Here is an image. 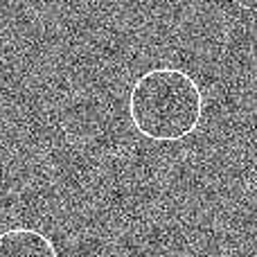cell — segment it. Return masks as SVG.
Wrapping results in <instances>:
<instances>
[{
	"mask_svg": "<svg viewBox=\"0 0 257 257\" xmlns=\"http://www.w3.org/2000/svg\"><path fill=\"white\" fill-rule=\"evenodd\" d=\"M203 115L199 84L178 68H151L128 93V117L140 136L154 142H178L194 133Z\"/></svg>",
	"mask_w": 257,
	"mask_h": 257,
	"instance_id": "6da1fadb",
	"label": "cell"
},
{
	"mask_svg": "<svg viewBox=\"0 0 257 257\" xmlns=\"http://www.w3.org/2000/svg\"><path fill=\"white\" fill-rule=\"evenodd\" d=\"M0 257H59L52 239L34 228H9L0 232Z\"/></svg>",
	"mask_w": 257,
	"mask_h": 257,
	"instance_id": "7a4b0ae2",
	"label": "cell"
}]
</instances>
